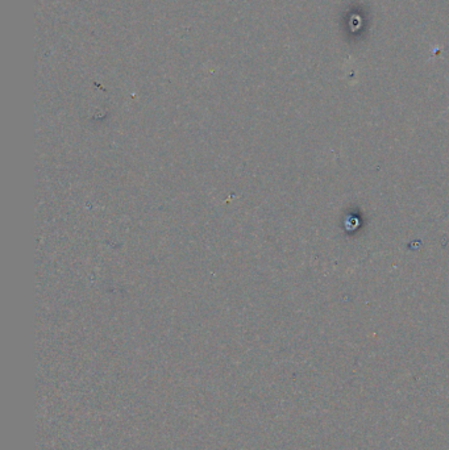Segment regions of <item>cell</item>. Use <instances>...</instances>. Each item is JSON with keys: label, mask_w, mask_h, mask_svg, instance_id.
I'll return each mask as SVG.
<instances>
[{"label": "cell", "mask_w": 449, "mask_h": 450, "mask_svg": "<svg viewBox=\"0 0 449 450\" xmlns=\"http://www.w3.org/2000/svg\"><path fill=\"white\" fill-rule=\"evenodd\" d=\"M448 111H449V107H448V108H446V111H445V112H444V114H446V112H448Z\"/></svg>", "instance_id": "cell-1"}]
</instances>
